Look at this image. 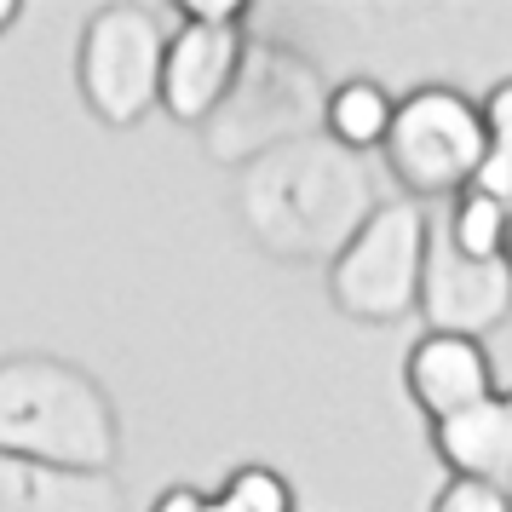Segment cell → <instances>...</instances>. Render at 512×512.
<instances>
[{"label": "cell", "mask_w": 512, "mask_h": 512, "mask_svg": "<svg viewBox=\"0 0 512 512\" xmlns=\"http://www.w3.org/2000/svg\"><path fill=\"white\" fill-rule=\"evenodd\" d=\"M507 265H512V231H507Z\"/></svg>", "instance_id": "obj_15"}, {"label": "cell", "mask_w": 512, "mask_h": 512, "mask_svg": "<svg viewBox=\"0 0 512 512\" xmlns=\"http://www.w3.org/2000/svg\"><path fill=\"white\" fill-rule=\"evenodd\" d=\"M507 231H512V213L507 202H495L484 190H466L455 202V225H449V242L466 265H495L507 259Z\"/></svg>", "instance_id": "obj_7"}, {"label": "cell", "mask_w": 512, "mask_h": 512, "mask_svg": "<svg viewBox=\"0 0 512 512\" xmlns=\"http://www.w3.org/2000/svg\"><path fill=\"white\" fill-rule=\"evenodd\" d=\"M432 512H512V495L501 484H478V478H449Z\"/></svg>", "instance_id": "obj_9"}, {"label": "cell", "mask_w": 512, "mask_h": 512, "mask_svg": "<svg viewBox=\"0 0 512 512\" xmlns=\"http://www.w3.org/2000/svg\"><path fill=\"white\" fill-rule=\"evenodd\" d=\"M397 179L415 190H455L472 185L478 162L489 156V133H484V110L461 104L443 87H426L409 104H397L392 139H386Z\"/></svg>", "instance_id": "obj_1"}, {"label": "cell", "mask_w": 512, "mask_h": 512, "mask_svg": "<svg viewBox=\"0 0 512 512\" xmlns=\"http://www.w3.org/2000/svg\"><path fill=\"white\" fill-rule=\"evenodd\" d=\"M156 512H208V495H196V489H167Z\"/></svg>", "instance_id": "obj_13"}, {"label": "cell", "mask_w": 512, "mask_h": 512, "mask_svg": "<svg viewBox=\"0 0 512 512\" xmlns=\"http://www.w3.org/2000/svg\"><path fill=\"white\" fill-rule=\"evenodd\" d=\"M472 190H484V196H495V202H507L512 196V150H495V144H489V156L478 162V173H472Z\"/></svg>", "instance_id": "obj_10"}, {"label": "cell", "mask_w": 512, "mask_h": 512, "mask_svg": "<svg viewBox=\"0 0 512 512\" xmlns=\"http://www.w3.org/2000/svg\"><path fill=\"white\" fill-rule=\"evenodd\" d=\"M242 58L236 24H185L167 41V64H162V104L173 121H202L225 98Z\"/></svg>", "instance_id": "obj_4"}, {"label": "cell", "mask_w": 512, "mask_h": 512, "mask_svg": "<svg viewBox=\"0 0 512 512\" xmlns=\"http://www.w3.org/2000/svg\"><path fill=\"white\" fill-rule=\"evenodd\" d=\"M392 121H397V104L386 98L380 81H346L328 98V133L340 144H351V150L386 144L392 139Z\"/></svg>", "instance_id": "obj_6"}, {"label": "cell", "mask_w": 512, "mask_h": 512, "mask_svg": "<svg viewBox=\"0 0 512 512\" xmlns=\"http://www.w3.org/2000/svg\"><path fill=\"white\" fill-rule=\"evenodd\" d=\"M242 6L236 0H185V24H236Z\"/></svg>", "instance_id": "obj_12"}, {"label": "cell", "mask_w": 512, "mask_h": 512, "mask_svg": "<svg viewBox=\"0 0 512 512\" xmlns=\"http://www.w3.org/2000/svg\"><path fill=\"white\" fill-rule=\"evenodd\" d=\"M484 133L495 150H512V81H501L484 104Z\"/></svg>", "instance_id": "obj_11"}, {"label": "cell", "mask_w": 512, "mask_h": 512, "mask_svg": "<svg viewBox=\"0 0 512 512\" xmlns=\"http://www.w3.org/2000/svg\"><path fill=\"white\" fill-rule=\"evenodd\" d=\"M219 501H225L231 512H294L288 484H282L277 472H265V466H242V472H231L225 489H219Z\"/></svg>", "instance_id": "obj_8"}, {"label": "cell", "mask_w": 512, "mask_h": 512, "mask_svg": "<svg viewBox=\"0 0 512 512\" xmlns=\"http://www.w3.org/2000/svg\"><path fill=\"white\" fill-rule=\"evenodd\" d=\"M403 374H409V397L432 415V426H438V420L466 415V409H478V403L495 397L484 346H478L472 334H455V328L426 334V340L409 351Z\"/></svg>", "instance_id": "obj_3"}, {"label": "cell", "mask_w": 512, "mask_h": 512, "mask_svg": "<svg viewBox=\"0 0 512 512\" xmlns=\"http://www.w3.org/2000/svg\"><path fill=\"white\" fill-rule=\"evenodd\" d=\"M12 18H18V0H0V29L12 24Z\"/></svg>", "instance_id": "obj_14"}, {"label": "cell", "mask_w": 512, "mask_h": 512, "mask_svg": "<svg viewBox=\"0 0 512 512\" xmlns=\"http://www.w3.org/2000/svg\"><path fill=\"white\" fill-rule=\"evenodd\" d=\"M438 455L449 461L455 478H478V484H512V397H489L478 409L455 420H438Z\"/></svg>", "instance_id": "obj_5"}, {"label": "cell", "mask_w": 512, "mask_h": 512, "mask_svg": "<svg viewBox=\"0 0 512 512\" xmlns=\"http://www.w3.org/2000/svg\"><path fill=\"white\" fill-rule=\"evenodd\" d=\"M162 64L167 47L156 41L144 12H104L87 29L81 75H87V98L110 121H133L150 104V93H162Z\"/></svg>", "instance_id": "obj_2"}]
</instances>
